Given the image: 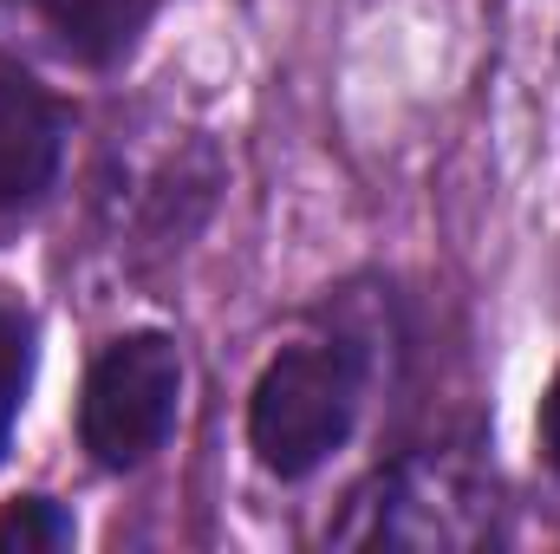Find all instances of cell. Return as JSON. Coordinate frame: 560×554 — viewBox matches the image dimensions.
Instances as JSON below:
<instances>
[{
    "label": "cell",
    "instance_id": "6da1fadb",
    "mask_svg": "<svg viewBox=\"0 0 560 554\" xmlns=\"http://www.w3.org/2000/svg\"><path fill=\"white\" fill-rule=\"evenodd\" d=\"M359 405H365V359L352 346H339V339L287 346L255 379L248 443H255L261 470L300 483V476H313L352 437Z\"/></svg>",
    "mask_w": 560,
    "mask_h": 554
},
{
    "label": "cell",
    "instance_id": "7a4b0ae2",
    "mask_svg": "<svg viewBox=\"0 0 560 554\" xmlns=\"http://www.w3.org/2000/svg\"><path fill=\"white\" fill-rule=\"evenodd\" d=\"M495 489L456 457H405L392 463L339 529L346 549H482L495 542Z\"/></svg>",
    "mask_w": 560,
    "mask_h": 554
},
{
    "label": "cell",
    "instance_id": "3957f363",
    "mask_svg": "<svg viewBox=\"0 0 560 554\" xmlns=\"http://www.w3.org/2000/svg\"><path fill=\"white\" fill-rule=\"evenodd\" d=\"M176 412H183V353H176V339L125 333L85 372L79 443L105 470H138L143 457H156L170 443Z\"/></svg>",
    "mask_w": 560,
    "mask_h": 554
},
{
    "label": "cell",
    "instance_id": "277c9868",
    "mask_svg": "<svg viewBox=\"0 0 560 554\" xmlns=\"http://www.w3.org/2000/svg\"><path fill=\"white\" fill-rule=\"evenodd\" d=\"M66 163V112L20 72H0V209H33Z\"/></svg>",
    "mask_w": 560,
    "mask_h": 554
},
{
    "label": "cell",
    "instance_id": "5b68a950",
    "mask_svg": "<svg viewBox=\"0 0 560 554\" xmlns=\"http://www.w3.org/2000/svg\"><path fill=\"white\" fill-rule=\"evenodd\" d=\"M72 59L85 66H112L131 53V39L150 20V0H20Z\"/></svg>",
    "mask_w": 560,
    "mask_h": 554
},
{
    "label": "cell",
    "instance_id": "8992f818",
    "mask_svg": "<svg viewBox=\"0 0 560 554\" xmlns=\"http://www.w3.org/2000/svg\"><path fill=\"white\" fill-rule=\"evenodd\" d=\"M26 385H33V320L0 300V457H7L13 417L26 405Z\"/></svg>",
    "mask_w": 560,
    "mask_h": 554
},
{
    "label": "cell",
    "instance_id": "52a82bcc",
    "mask_svg": "<svg viewBox=\"0 0 560 554\" xmlns=\"http://www.w3.org/2000/svg\"><path fill=\"white\" fill-rule=\"evenodd\" d=\"M72 542V516L46 496H20L7 516H0V549H20V554H46V549H66Z\"/></svg>",
    "mask_w": 560,
    "mask_h": 554
},
{
    "label": "cell",
    "instance_id": "ba28073f",
    "mask_svg": "<svg viewBox=\"0 0 560 554\" xmlns=\"http://www.w3.org/2000/svg\"><path fill=\"white\" fill-rule=\"evenodd\" d=\"M541 450H548V463H555V476H560V372H555V385H548V399H541Z\"/></svg>",
    "mask_w": 560,
    "mask_h": 554
}]
</instances>
